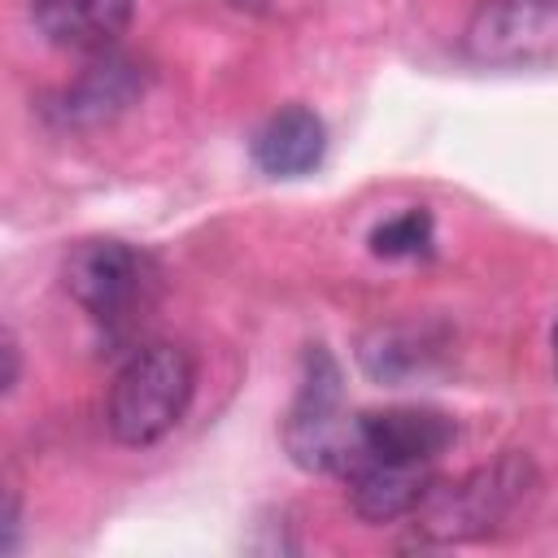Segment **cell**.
Returning a JSON list of instances; mask_svg holds the SVG:
<instances>
[{"instance_id":"10","label":"cell","mask_w":558,"mask_h":558,"mask_svg":"<svg viewBox=\"0 0 558 558\" xmlns=\"http://www.w3.org/2000/svg\"><path fill=\"white\" fill-rule=\"evenodd\" d=\"M140 74L126 57H113V52H96L92 65L78 74L74 87L61 92L57 100V118L61 122H100V118H113L118 109H126L135 96H140Z\"/></svg>"},{"instance_id":"5","label":"cell","mask_w":558,"mask_h":558,"mask_svg":"<svg viewBox=\"0 0 558 558\" xmlns=\"http://www.w3.org/2000/svg\"><path fill=\"white\" fill-rule=\"evenodd\" d=\"M453 440H458V423L432 405H384L353 414V462L379 458V462L432 466Z\"/></svg>"},{"instance_id":"6","label":"cell","mask_w":558,"mask_h":558,"mask_svg":"<svg viewBox=\"0 0 558 558\" xmlns=\"http://www.w3.org/2000/svg\"><path fill=\"white\" fill-rule=\"evenodd\" d=\"M558 48V0H488L471 22L484 61H536Z\"/></svg>"},{"instance_id":"12","label":"cell","mask_w":558,"mask_h":558,"mask_svg":"<svg viewBox=\"0 0 558 558\" xmlns=\"http://www.w3.org/2000/svg\"><path fill=\"white\" fill-rule=\"evenodd\" d=\"M432 244H436V222H432V209H423V205L401 209V214L384 218V222L371 231V253H375V257H388V262H401V257H432Z\"/></svg>"},{"instance_id":"9","label":"cell","mask_w":558,"mask_h":558,"mask_svg":"<svg viewBox=\"0 0 558 558\" xmlns=\"http://www.w3.org/2000/svg\"><path fill=\"white\" fill-rule=\"evenodd\" d=\"M253 166L270 179H301L323 166L327 157V126L314 109L305 105H283L275 109L248 140Z\"/></svg>"},{"instance_id":"4","label":"cell","mask_w":558,"mask_h":558,"mask_svg":"<svg viewBox=\"0 0 558 558\" xmlns=\"http://www.w3.org/2000/svg\"><path fill=\"white\" fill-rule=\"evenodd\" d=\"M153 262L126 240L92 235L65 257V292L109 331H122L153 296Z\"/></svg>"},{"instance_id":"15","label":"cell","mask_w":558,"mask_h":558,"mask_svg":"<svg viewBox=\"0 0 558 558\" xmlns=\"http://www.w3.org/2000/svg\"><path fill=\"white\" fill-rule=\"evenodd\" d=\"M554 366H558V327H554Z\"/></svg>"},{"instance_id":"3","label":"cell","mask_w":558,"mask_h":558,"mask_svg":"<svg viewBox=\"0 0 558 558\" xmlns=\"http://www.w3.org/2000/svg\"><path fill=\"white\" fill-rule=\"evenodd\" d=\"M283 449L301 471H349L353 462V418H344V379L323 344L301 357V384L283 418Z\"/></svg>"},{"instance_id":"11","label":"cell","mask_w":558,"mask_h":558,"mask_svg":"<svg viewBox=\"0 0 558 558\" xmlns=\"http://www.w3.org/2000/svg\"><path fill=\"white\" fill-rule=\"evenodd\" d=\"M436 349H427V336L418 327H379L375 336L362 340L357 357L366 366L371 379H384V384H397L405 375H418L427 366Z\"/></svg>"},{"instance_id":"8","label":"cell","mask_w":558,"mask_h":558,"mask_svg":"<svg viewBox=\"0 0 558 558\" xmlns=\"http://www.w3.org/2000/svg\"><path fill=\"white\" fill-rule=\"evenodd\" d=\"M344 480H349V506H353V514L366 519V523H397V519H410V514L427 501V493H432V484H436L432 466L379 462V458H357V462L344 471Z\"/></svg>"},{"instance_id":"2","label":"cell","mask_w":558,"mask_h":558,"mask_svg":"<svg viewBox=\"0 0 558 558\" xmlns=\"http://www.w3.org/2000/svg\"><path fill=\"white\" fill-rule=\"evenodd\" d=\"M536 466L527 453H506L453 484H432L427 501L410 514L423 545H462L493 536L536 497Z\"/></svg>"},{"instance_id":"1","label":"cell","mask_w":558,"mask_h":558,"mask_svg":"<svg viewBox=\"0 0 558 558\" xmlns=\"http://www.w3.org/2000/svg\"><path fill=\"white\" fill-rule=\"evenodd\" d=\"M192 392H196V362L183 344L170 340L140 344L109 384V401H105L109 436L126 449L157 445L179 427Z\"/></svg>"},{"instance_id":"13","label":"cell","mask_w":558,"mask_h":558,"mask_svg":"<svg viewBox=\"0 0 558 558\" xmlns=\"http://www.w3.org/2000/svg\"><path fill=\"white\" fill-rule=\"evenodd\" d=\"M17 532H22V514H17V493H4V536H0V554L17 549Z\"/></svg>"},{"instance_id":"14","label":"cell","mask_w":558,"mask_h":558,"mask_svg":"<svg viewBox=\"0 0 558 558\" xmlns=\"http://www.w3.org/2000/svg\"><path fill=\"white\" fill-rule=\"evenodd\" d=\"M0 353H4V392H13V388H17V366H22V362H17V340H13V331H4V349H0Z\"/></svg>"},{"instance_id":"7","label":"cell","mask_w":558,"mask_h":558,"mask_svg":"<svg viewBox=\"0 0 558 558\" xmlns=\"http://www.w3.org/2000/svg\"><path fill=\"white\" fill-rule=\"evenodd\" d=\"M135 0H31V22L52 48L65 52H113L131 26Z\"/></svg>"}]
</instances>
